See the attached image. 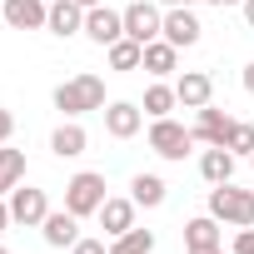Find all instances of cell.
Instances as JSON below:
<instances>
[{
  "label": "cell",
  "instance_id": "cell-27",
  "mask_svg": "<svg viewBox=\"0 0 254 254\" xmlns=\"http://www.w3.org/2000/svg\"><path fill=\"white\" fill-rule=\"evenodd\" d=\"M10 135H15V115L0 110V145H10Z\"/></svg>",
  "mask_w": 254,
  "mask_h": 254
},
{
  "label": "cell",
  "instance_id": "cell-24",
  "mask_svg": "<svg viewBox=\"0 0 254 254\" xmlns=\"http://www.w3.org/2000/svg\"><path fill=\"white\" fill-rule=\"evenodd\" d=\"M110 254H155V229H125L110 244Z\"/></svg>",
  "mask_w": 254,
  "mask_h": 254
},
{
  "label": "cell",
  "instance_id": "cell-8",
  "mask_svg": "<svg viewBox=\"0 0 254 254\" xmlns=\"http://www.w3.org/2000/svg\"><path fill=\"white\" fill-rule=\"evenodd\" d=\"M100 115H105V130H110L115 140H135V135H140V125H145V110L130 105V100H110Z\"/></svg>",
  "mask_w": 254,
  "mask_h": 254
},
{
  "label": "cell",
  "instance_id": "cell-36",
  "mask_svg": "<svg viewBox=\"0 0 254 254\" xmlns=\"http://www.w3.org/2000/svg\"><path fill=\"white\" fill-rule=\"evenodd\" d=\"M0 254H10V249H5V244H0Z\"/></svg>",
  "mask_w": 254,
  "mask_h": 254
},
{
  "label": "cell",
  "instance_id": "cell-9",
  "mask_svg": "<svg viewBox=\"0 0 254 254\" xmlns=\"http://www.w3.org/2000/svg\"><path fill=\"white\" fill-rule=\"evenodd\" d=\"M45 30L70 40V35H85V5L80 0H50V15H45Z\"/></svg>",
  "mask_w": 254,
  "mask_h": 254
},
{
  "label": "cell",
  "instance_id": "cell-18",
  "mask_svg": "<svg viewBox=\"0 0 254 254\" xmlns=\"http://www.w3.org/2000/svg\"><path fill=\"white\" fill-rule=\"evenodd\" d=\"M175 65H180V45H170L165 35L145 45V65H140V70H150L155 80H165V75H175Z\"/></svg>",
  "mask_w": 254,
  "mask_h": 254
},
{
  "label": "cell",
  "instance_id": "cell-11",
  "mask_svg": "<svg viewBox=\"0 0 254 254\" xmlns=\"http://www.w3.org/2000/svg\"><path fill=\"white\" fill-rule=\"evenodd\" d=\"M0 15H5L10 30H40L45 15H50V0H5Z\"/></svg>",
  "mask_w": 254,
  "mask_h": 254
},
{
  "label": "cell",
  "instance_id": "cell-25",
  "mask_svg": "<svg viewBox=\"0 0 254 254\" xmlns=\"http://www.w3.org/2000/svg\"><path fill=\"white\" fill-rule=\"evenodd\" d=\"M224 150L239 160V155H254V125H244V120H234V130H229V140H224Z\"/></svg>",
  "mask_w": 254,
  "mask_h": 254
},
{
  "label": "cell",
  "instance_id": "cell-17",
  "mask_svg": "<svg viewBox=\"0 0 254 254\" xmlns=\"http://www.w3.org/2000/svg\"><path fill=\"white\" fill-rule=\"evenodd\" d=\"M85 145H90V135H85V125H80V120H65L60 130L50 135L55 160H75V155H85Z\"/></svg>",
  "mask_w": 254,
  "mask_h": 254
},
{
  "label": "cell",
  "instance_id": "cell-15",
  "mask_svg": "<svg viewBox=\"0 0 254 254\" xmlns=\"http://www.w3.org/2000/svg\"><path fill=\"white\" fill-rule=\"evenodd\" d=\"M219 219L214 214H199V219H190L185 224V254H209V249H219Z\"/></svg>",
  "mask_w": 254,
  "mask_h": 254
},
{
  "label": "cell",
  "instance_id": "cell-7",
  "mask_svg": "<svg viewBox=\"0 0 254 254\" xmlns=\"http://www.w3.org/2000/svg\"><path fill=\"white\" fill-rule=\"evenodd\" d=\"M199 35H204V25H199V15H194L190 5H170V10H165V40H170V45L190 50V45H199Z\"/></svg>",
  "mask_w": 254,
  "mask_h": 254
},
{
  "label": "cell",
  "instance_id": "cell-6",
  "mask_svg": "<svg viewBox=\"0 0 254 254\" xmlns=\"http://www.w3.org/2000/svg\"><path fill=\"white\" fill-rule=\"evenodd\" d=\"M45 214H50V199H45V190H35V185H15L10 190V219L15 224H45Z\"/></svg>",
  "mask_w": 254,
  "mask_h": 254
},
{
  "label": "cell",
  "instance_id": "cell-21",
  "mask_svg": "<svg viewBox=\"0 0 254 254\" xmlns=\"http://www.w3.org/2000/svg\"><path fill=\"white\" fill-rule=\"evenodd\" d=\"M105 55H110V70H140L145 65V45L130 40V35H120L115 45H105Z\"/></svg>",
  "mask_w": 254,
  "mask_h": 254
},
{
  "label": "cell",
  "instance_id": "cell-22",
  "mask_svg": "<svg viewBox=\"0 0 254 254\" xmlns=\"http://www.w3.org/2000/svg\"><path fill=\"white\" fill-rule=\"evenodd\" d=\"M15 185H25V150L0 145V194H10Z\"/></svg>",
  "mask_w": 254,
  "mask_h": 254
},
{
  "label": "cell",
  "instance_id": "cell-33",
  "mask_svg": "<svg viewBox=\"0 0 254 254\" xmlns=\"http://www.w3.org/2000/svg\"><path fill=\"white\" fill-rule=\"evenodd\" d=\"M160 5H194V0H160Z\"/></svg>",
  "mask_w": 254,
  "mask_h": 254
},
{
  "label": "cell",
  "instance_id": "cell-14",
  "mask_svg": "<svg viewBox=\"0 0 254 254\" xmlns=\"http://www.w3.org/2000/svg\"><path fill=\"white\" fill-rule=\"evenodd\" d=\"M190 130H194V140H199V145H224V140H229V130H234V120H229L224 110L204 105V110L194 115V125H190Z\"/></svg>",
  "mask_w": 254,
  "mask_h": 254
},
{
  "label": "cell",
  "instance_id": "cell-4",
  "mask_svg": "<svg viewBox=\"0 0 254 254\" xmlns=\"http://www.w3.org/2000/svg\"><path fill=\"white\" fill-rule=\"evenodd\" d=\"M150 150L160 155V160H185L190 150H194V130H185L180 120H155L150 125Z\"/></svg>",
  "mask_w": 254,
  "mask_h": 254
},
{
  "label": "cell",
  "instance_id": "cell-19",
  "mask_svg": "<svg viewBox=\"0 0 254 254\" xmlns=\"http://www.w3.org/2000/svg\"><path fill=\"white\" fill-rule=\"evenodd\" d=\"M199 175H204L209 185H229V180H234V155H229L224 145H209V150L199 155Z\"/></svg>",
  "mask_w": 254,
  "mask_h": 254
},
{
  "label": "cell",
  "instance_id": "cell-20",
  "mask_svg": "<svg viewBox=\"0 0 254 254\" xmlns=\"http://www.w3.org/2000/svg\"><path fill=\"white\" fill-rule=\"evenodd\" d=\"M165 194H170V185H165L160 175H135V180H130V199L145 204V209H160Z\"/></svg>",
  "mask_w": 254,
  "mask_h": 254
},
{
  "label": "cell",
  "instance_id": "cell-10",
  "mask_svg": "<svg viewBox=\"0 0 254 254\" xmlns=\"http://www.w3.org/2000/svg\"><path fill=\"white\" fill-rule=\"evenodd\" d=\"M85 35H90L95 45H115V40L125 35V10H110V5L85 10Z\"/></svg>",
  "mask_w": 254,
  "mask_h": 254
},
{
  "label": "cell",
  "instance_id": "cell-26",
  "mask_svg": "<svg viewBox=\"0 0 254 254\" xmlns=\"http://www.w3.org/2000/svg\"><path fill=\"white\" fill-rule=\"evenodd\" d=\"M70 254H110V249H105V239H75Z\"/></svg>",
  "mask_w": 254,
  "mask_h": 254
},
{
  "label": "cell",
  "instance_id": "cell-12",
  "mask_svg": "<svg viewBox=\"0 0 254 254\" xmlns=\"http://www.w3.org/2000/svg\"><path fill=\"white\" fill-rule=\"evenodd\" d=\"M175 95H180L185 110H204V105L214 100V80H209V70H185V75L175 80Z\"/></svg>",
  "mask_w": 254,
  "mask_h": 254
},
{
  "label": "cell",
  "instance_id": "cell-32",
  "mask_svg": "<svg viewBox=\"0 0 254 254\" xmlns=\"http://www.w3.org/2000/svg\"><path fill=\"white\" fill-rule=\"evenodd\" d=\"M209 5H244V0H209Z\"/></svg>",
  "mask_w": 254,
  "mask_h": 254
},
{
  "label": "cell",
  "instance_id": "cell-2",
  "mask_svg": "<svg viewBox=\"0 0 254 254\" xmlns=\"http://www.w3.org/2000/svg\"><path fill=\"white\" fill-rule=\"evenodd\" d=\"M209 214L229 229H249L254 224V190H239L234 180L229 185H214L209 190Z\"/></svg>",
  "mask_w": 254,
  "mask_h": 254
},
{
  "label": "cell",
  "instance_id": "cell-16",
  "mask_svg": "<svg viewBox=\"0 0 254 254\" xmlns=\"http://www.w3.org/2000/svg\"><path fill=\"white\" fill-rule=\"evenodd\" d=\"M135 209H140L135 199H105V204H100V224H105V234L120 239L125 229H135Z\"/></svg>",
  "mask_w": 254,
  "mask_h": 254
},
{
  "label": "cell",
  "instance_id": "cell-1",
  "mask_svg": "<svg viewBox=\"0 0 254 254\" xmlns=\"http://www.w3.org/2000/svg\"><path fill=\"white\" fill-rule=\"evenodd\" d=\"M55 110H60L65 120H80V115H90V110H105V80L85 70V75L55 85Z\"/></svg>",
  "mask_w": 254,
  "mask_h": 254
},
{
  "label": "cell",
  "instance_id": "cell-3",
  "mask_svg": "<svg viewBox=\"0 0 254 254\" xmlns=\"http://www.w3.org/2000/svg\"><path fill=\"white\" fill-rule=\"evenodd\" d=\"M110 194H105V175H95V170H80V175H70L65 180V209L70 214H100V204H105Z\"/></svg>",
  "mask_w": 254,
  "mask_h": 254
},
{
  "label": "cell",
  "instance_id": "cell-34",
  "mask_svg": "<svg viewBox=\"0 0 254 254\" xmlns=\"http://www.w3.org/2000/svg\"><path fill=\"white\" fill-rule=\"evenodd\" d=\"M80 5H85V10H95V5H105V0H80Z\"/></svg>",
  "mask_w": 254,
  "mask_h": 254
},
{
  "label": "cell",
  "instance_id": "cell-28",
  "mask_svg": "<svg viewBox=\"0 0 254 254\" xmlns=\"http://www.w3.org/2000/svg\"><path fill=\"white\" fill-rule=\"evenodd\" d=\"M234 254H254V224H249V229H239V239H234Z\"/></svg>",
  "mask_w": 254,
  "mask_h": 254
},
{
  "label": "cell",
  "instance_id": "cell-23",
  "mask_svg": "<svg viewBox=\"0 0 254 254\" xmlns=\"http://www.w3.org/2000/svg\"><path fill=\"white\" fill-rule=\"evenodd\" d=\"M175 105H180L175 85H165V80H160V85H150V90H145V105H140V110H145L150 120H165V115H170Z\"/></svg>",
  "mask_w": 254,
  "mask_h": 254
},
{
  "label": "cell",
  "instance_id": "cell-35",
  "mask_svg": "<svg viewBox=\"0 0 254 254\" xmlns=\"http://www.w3.org/2000/svg\"><path fill=\"white\" fill-rule=\"evenodd\" d=\"M209 254H234V249H224V244H219V249H209Z\"/></svg>",
  "mask_w": 254,
  "mask_h": 254
},
{
  "label": "cell",
  "instance_id": "cell-13",
  "mask_svg": "<svg viewBox=\"0 0 254 254\" xmlns=\"http://www.w3.org/2000/svg\"><path fill=\"white\" fill-rule=\"evenodd\" d=\"M40 234H45L50 249H70V244L80 239V214H70V209H50L45 224H40Z\"/></svg>",
  "mask_w": 254,
  "mask_h": 254
},
{
  "label": "cell",
  "instance_id": "cell-31",
  "mask_svg": "<svg viewBox=\"0 0 254 254\" xmlns=\"http://www.w3.org/2000/svg\"><path fill=\"white\" fill-rule=\"evenodd\" d=\"M244 20H249V25H254V0H244Z\"/></svg>",
  "mask_w": 254,
  "mask_h": 254
},
{
  "label": "cell",
  "instance_id": "cell-29",
  "mask_svg": "<svg viewBox=\"0 0 254 254\" xmlns=\"http://www.w3.org/2000/svg\"><path fill=\"white\" fill-rule=\"evenodd\" d=\"M5 224H15V219H10V199L0 194V234H5Z\"/></svg>",
  "mask_w": 254,
  "mask_h": 254
},
{
  "label": "cell",
  "instance_id": "cell-5",
  "mask_svg": "<svg viewBox=\"0 0 254 254\" xmlns=\"http://www.w3.org/2000/svg\"><path fill=\"white\" fill-rule=\"evenodd\" d=\"M125 35L140 40V45L160 40V35H165V15H160V5H150V0H135V5H125Z\"/></svg>",
  "mask_w": 254,
  "mask_h": 254
},
{
  "label": "cell",
  "instance_id": "cell-37",
  "mask_svg": "<svg viewBox=\"0 0 254 254\" xmlns=\"http://www.w3.org/2000/svg\"><path fill=\"white\" fill-rule=\"evenodd\" d=\"M249 165H254V155H249Z\"/></svg>",
  "mask_w": 254,
  "mask_h": 254
},
{
  "label": "cell",
  "instance_id": "cell-30",
  "mask_svg": "<svg viewBox=\"0 0 254 254\" xmlns=\"http://www.w3.org/2000/svg\"><path fill=\"white\" fill-rule=\"evenodd\" d=\"M244 90L254 95V65H244Z\"/></svg>",
  "mask_w": 254,
  "mask_h": 254
}]
</instances>
